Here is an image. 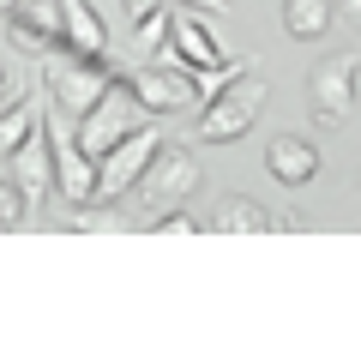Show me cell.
<instances>
[{
    "mask_svg": "<svg viewBox=\"0 0 361 361\" xmlns=\"http://www.w3.org/2000/svg\"><path fill=\"white\" fill-rule=\"evenodd\" d=\"M115 78H127V66H121L115 54H73V49L42 54V90H49V115L73 121V127L109 97V85H115Z\"/></svg>",
    "mask_w": 361,
    "mask_h": 361,
    "instance_id": "obj_1",
    "label": "cell"
},
{
    "mask_svg": "<svg viewBox=\"0 0 361 361\" xmlns=\"http://www.w3.org/2000/svg\"><path fill=\"white\" fill-rule=\"evenodd\" d=\"M139 127H145V103L133 97V85H127V78H115V85H109V97H103L97 109H90V115L78 121L73 133H78V145H85V151L97 157V163H103V157L115 151V145L127 139V133H139Z\"/></svg>",
    "mask_w": 361,
    "mask_h": 361,
    "instance_id": "obj_2",
    "label": "cell"
},
{
    "mask_svg": "<svg viewBox=\"0 0 361 361\" xmlns=\"http://www.w3.org/2000/svg\"><path fill=\"white\" fill-rule=\"evenodd\" d=\"M259 109H265V85H259V66H253L247 78H235L223 97H211L199 109V139L205 145H235L241 133H253Z\"/></svg>",
    "mask_w": 361,
    "mask_h": 361,
    "instance_id": "obj_3",
    "label": "cell"
},
{
    "mask_svg": "<svg viewBox=\"0 0 361 361\" xmlns=\"http://www.w3.org/2000/svg\"><path fill=\"white\" fill-rule=\"evenodd\" d=\"M199 157L187 151V145H157V157H151V169H145V180H139V193H145V211H175V205H187V199L199 193Z\"/></svg>",
    "mask_w": 361,
    "mask_h": 361,
    "instance_id": "obj_4",
    "label": "cell"
},
{
    "mask_svg": "<svg viewBox=\"0 0 361 361\" xmlns=\"http://www.w3.org/2000/svg\"><path fill=\"white\" fill-rule=\"evenodd\" d=\"M49 139H54V193L66 205H97V180H103V163L78 145L73 127H61V115H49Z\"/></svg>",
    "mask_w": 361,
    "mask_h": 361,
    "instance_id": "obj_5",
    "label": "cell"
},
{
    "mask_svg": "<svg viewBox=\"0 0 361 361\" xmlns=\"http://www.w3.org/2000/svg\"><path fill=\"white\" fill-rule=\"evenodd\" d=\"M6 37H13L18 54H37V61L66 49V6L61 0H18L6 13Z\"/></svg>",
    "mask_w": 361,
    "mask_h": 361,
    "instance_id": "obj_6",
    "label": "cell"
},
{
    "mask_svg": "<svg viewBox=\"0 0 361 361\" xmlns=\"http://www.w3.org/2000/svg\"><path fill=\"white\" fill-rule=\"evenodd\" d=\"M127 85L145 103V115H180L199 103V85L187 66H139V73H127Z\"/></svg>",
    "mask_w": 361,
    "mask_h": 361,
    "instance_id": "obj_7",
    "label": "cell"
},
{
    "mask_svg": "<svg viewBox=\"0 0 361 361\" xmlns=\"http://www.w3.org/2000/svg\"><path fill=\"white\" fill-rule=\"evenodd\" d=\"M151 157H157V133H151V127L127 133V139H121L115 151L103 157L97 199H127V193H139V180H145V169H151Z\"/></svg>",
    "mask_w": 361,
    "mask_h": 361,
    "instance_id": "obj_8",
    "label": "cell"
},
{
    "mask_svg": "<svg viewBox=\"0 0 361 361\" xmlns=\"http://www.w3.org/2000/svg\"><path fill=\"white\" fill-rule=\"evenodd\" d=\"M355 78H361V61L355 54H331V61H319V73L307 78L313 85V115L319 121H343L349 109H355Z\"/></svg>",
    "mask_w": 361,
    "mask_h": 361,
    "instance_id": "obj_9",
    "label": "cell"
},
{
    "mask_svg": "<svg viewBox=\"0 0 361 361\" xmlns=\"http://www.w3.org/2000/svg\"><path fill=\"white\" fill-rule=\"evenodd\" d=\"M13 180L25 187L30 211H37L42 199L54 193V139H49V121H42V127H37V133H30V139L13 151Z\"/></svg>",
    "mask_w": 361,
    "mask_h": 361,
    "instance_id": "obj_10",
    "label": "cell"
},
{
    "mask_svg": "<svg viewBox=\"0 0 361 361\" xmlns=\"http://www.w3.org/2000/svg\"><path fill=\"white\" fill-rule=\"evenodd\" d=\"M169 54H175L187 73H211V66L229 61L223 42H217V30H211L205 18H175V30H169Z\"/></svg>",
    "mask_w": 361,
    "mask_h": 361,
    "instance_id": "obj_11",
    "label": "cell"
},
{
    "mask_svg": "<svg viewBox=\"0 0 361 361\" xmlns=\"http://www.w3.org/2000/svg\"><path fill=\"white\" fill-rule=\"evenodd\" d=\"M265 169L277 187H307L313 175H319V151H313L307 139H295V133H277V139L265 145Z\"/></svg>",
    "mask_w": 361,
    "mask_h": 361,
    "instance_id": "obj_12",
    "label": "cell"
},
{
    "mask_svg": "<svg viewBox=\"0 0 361 361\" xmlns=\"http://www.w3.org/2000/svg\"><path fill=\"white\" fill-rule=\"evenodd\" d=\"M49 121V109H42V97H13V103L0 109V163H13V151L30 139V133Z\"/></svg>",
    "mask_w": 361,
    "mask_h": 361,
    "instance_id": "obj_13",
    "label": "cell"
},
{
    "mask_svg": "<svg viewBox=\"0 0 361 361\" xmlns=\"http://www.w3.org/2000/svg\"><path fill=\"white\" fill-rule=\"evenodd\" d=\"M337 25V0H283V30L295 42H319Z\"/></svg>",
    "mask_w": 361,
    "mask_h": 361,
    "instance_id": "obj_14",
    "label": "cell"
},
{
    "mask_svg": "<svg viewBox=\"0 0 361 361\" xmlns=\"http://www.w3.org/2000/svg\"><path fill=\"white\" fill-rule=\"evenodd\" d=\"M66 6V49L73 54H109V30L90 0H61Z\"/></svg>",
    "mask_w": 361,
    "mask_h": 361,
    "instance_id": "obj_15",
    "label": "cell"
},
{
    "mask_svg": "<svg viewBox=\"0 0 361 361\" xmlns=\"http://www.w3.org/2000/svg\"><path fill=\"white\" fill-rule=\"evenodd\" d=\"M277 223V211H265L259 199H223L217 205V217H211V229H229V235H253V229H271Z\"/></svg>",
    "mask_w": 361,
    "mask_h": 361,
    "instance_id": "obj_16",
    "label": "cell"
},
{
    "mask_svg": "<svg viewBox=\"0 0 361 361\" xmlns=\"http://www.w3.org/2000/svg\"><path fill=\"white\" fill-rule=\"evenodd\" d=\"M73 229L103 235V229H127V217L115 211V199H97V205H73Z\"/></svg>",
    "mask_w": 361,
    "mask_h": 361,
    "instance_id": "obj_17",
    "label": "cell"
},
{
    "mask_svg": "<svg viewBox=\"0 0 361 361\" xmlns=\"http://www.w3.org/2000/svg\"><path fill=\"white\" fill-rule=\"evenodd\" d=\"M247 73H253V61H223V66H211V73H193V85H199V103L223 97V90H229L235 78H247Z\"/></svg>",
    "mask_w": 361,
    "mask_h": 361,
    "instance_id": "obj_18",
    "label": "cell"
},
{
    "mask_svg": "<svg viewBox=\"0 0 361 361\" xmlns=\"http://www.w3.org/2000/svg\"><path fill=\"white\" fill-rule=\"evenodd\" d=\"M169 30H175V18H169V6H151L145 18H133V42L139 49H163Z\"/></svg>",
    "mask_w": 361,
    "mask_h": 361,
    "instance_id": "obj_19",
    "label": "cell"
},
{
    "mask_svg": "<svg viewBox=\"0 0 361 361\" xmlns=\"http://www.w3.org/2000/svg\"><path fill=\"white\" fill-rule=\"evenodd\" d=\"M25 217H30V199H25V187H18L13 175H0V229H18Z\"/></svg>",
    "mask_w": 361,
    "mask_h": 361,
    "instance_id": "obj_20",
    "label": "cell"
},
{
    "mask_svg": "<svg viewBox=\"0 0 361 361\" xmlns=\"http://www.w3.org/2000/svg\"><path fill=\"white\" fill-rule=\"evenodd\" d=\"M151 223H157V229H163V235H193V229H199V223L187 217V211H180V205H175V211H157Z\"/></svg>",
    "mask_w": 361,
    "mask_h": 361,
    "instance_id": "obj_21",
    "label": "cell"
},
{
    "mask_svg": "<svg viewBox=\"0 0 361 361\" xmlns=\"http://www.w3.org/2000/svg\"><path fill=\"white\" fill-rule=\"evenodd\" d=\"M121 6H127L133 18H145V13H151V6H163V0H121Z\"/></svg>",
    "mask_w": 361,
    "mask_h": 361,
    "instance_id": "obj_22",
    "label": "cell"
},
{
    "mask_svg": "<svg viewBox=\"0 0 361 361\" xmlns=\"http://www.w3.org/2000/svg\"><path fill=\"white\" fill-rule=\"evenodd\" d=\"M187 6H199V13H229V0H187Z\"/></svg>",
    "mask_w": 361,
    "mask_h": 361,
    "instance_id": "obj_23",
    "label": "cell"
},
{
    "mask_svg": "<svg viewBox=\"0 0 361 361\" xmlns=\"http://www.w3.org/2000/svg\"><path fill=\"white\" fill-rule=\"evenodd\" d=\"M13 97H18V90H13V78H6V66H0V109L13 103Z\"/></svg>",
    "mask_w": 361,
    "mask_h": 361,
    "instance_id": "obj_24",
    "label": "cell"
},
{
    "mask_svg": "<svg viewBox=\"0 0 361 361\" xmlns=\"http://www.w3.org/2000/svg\"><path fill=\"white\" fill-rule=\"evenodd\" d=\"M337 6H343V13L355 18V30H361V0H337Z\"/></svg>",
    "mask_w": 361,
    "mask_h": 361,
    "instance_id": "obj_25",
    "label": "cell"
},
{
    "mask_svg": "<svg viewBox=\"0 0 361 361\" xmlns=\"http://www.w3.org/2000/svg\"><path fill=\"white\" fill-rule=\"evenodd\" d=\"M13 6H18V0H0V18H6V13H13Z\"/></svg>",
    "mask_w": 361,
    "mask_h": 361,
    "instance_id": "obj_26",
    "label": "cell"
}]
</instances>
